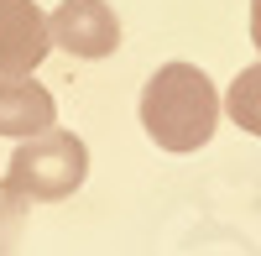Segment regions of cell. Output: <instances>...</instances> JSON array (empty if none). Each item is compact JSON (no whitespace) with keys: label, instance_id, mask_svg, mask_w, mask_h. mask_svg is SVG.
Returning <instances> with one entry per match:
<instances>
[{"label":"cell","instance_id":"cell-3","mask_svg":"<svg viewBox=\"0 0 261 256\" xmlns=\"http://www.w3.org/2000/svg\"><path fill=\"white\" fill-rule=\"evenodd\" d=\"M53 53V27L37 0H0V73L32 79Z\"/></svg>","mask_w":261,"mask_h":256},{"label":"cell","instance_id":"cell-1","mask_svg":"<svg viewBox=\"0 0 261 256\" xmlns=\"http://www.w3.org/2000/svg\"><path fill=\"white\" fill-rule=\"evenodd\" d=\"M141 125L162 152H199L220 125V89L193 63H162L141 89Z\"/></svg>","mask_w":261,"mask_h":256},{"label":"cell","instance_id":"cell-7","mask_svg":"<svg viewBox=\"0 0 261 256\" xmlns=\"http://www.w3.org/2000/svg\"><path fill=\"white\" fill-rule=\"evenodd\" d=\"M21 215H27V199H21L11 183H0V256L11 251L16 230H21Z\"/></svg>","mask_w":261,"mask_h":256},{"label":"cell","instance_id":"cell-5","mask_svg":"<svg viewBox=\"0 0 261 256\" xmlns=\"http://www.w3.org/2000/svg\"><path fill=\"white\" fill-rule=\"evenodd\" d=\"M53 120H58V99L53 89H42L37 73L32 79H6L0 73V136H42V131H53Z\"/></svg>","mask_w":261,"mask_h":256},{"label":"cell","instance_id":"cell-4","mask_svg":"<svg viewBox=\"0 0 261 256\" xmlns=\"http://www.w3.org/2000/svg\"><path fill=\"white\" fill-rule=\"evenodd\" d=\"M53 27V47H63L68 58H110L120 47V21L105 0H63V6L47 16Z\"/></svg>","mask_w":261,"mask_h":256},{"label":"cell","instance_id":"cell-6","mask_svg":"<svg viewBox=\"0 0 261 256\" xmlns=\"http://www.w3.org/2000/svg\"><path fill=\"white\" fill-rule=\"evenodd\" d=\"M225 110H230V120L241 125V131L261 136V63L235 73V84L225 89Z\"/></svg>","mask_w":261,"mask_h":256},{"label":"cell","instance_id":"cell-8","mask_svg":"<svg viewBox=\"0 0 261 256\" xmlns=\"http://www.w3.org/2000/svg\"><path fill=\"white\" fill-rule=\"evenodd\" d=\"M251 42L261 47V0H251Z\"/></svg>","mask_w":261,"mask_h":256},{"label":"cell","instance_id":"cell-2","mask_svg":"<svg viewBox=\"0 0 261 256\" xmlns=\"http://www.w3.org/2000/svg\"><path fill=\"white\" fill-rule=\"evenodd\" d=\"M84 178H89V146L73 131L27 136L11 152V167H6V183L21 199H37V204H58V199L79 194Z\"/></svg>","mask_w":261,"mask_h":256}]
</instances>
